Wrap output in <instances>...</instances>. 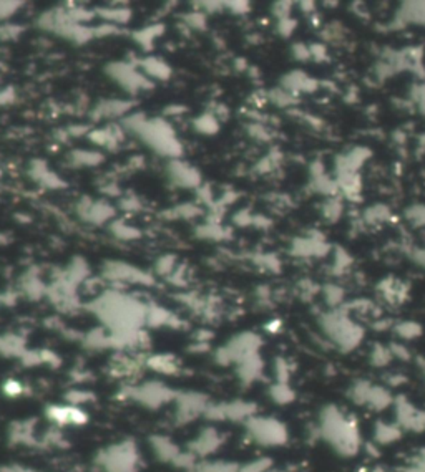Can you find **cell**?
I'll return each instance as SVG.
<instances>
[{
	"label": "cell",
	"mask_w": 425,
	"mask_h": 472,
	"mask_svg": "<svg viewBox=\"0 0 425 472\" xmlns=\"http://www.w3.org/2000/svg\"><path fill=\"white\" fill-rule=\"evenodd\" d=\"M317 433L337 454L356 456L361 449V433L351 416L344 414L336 406H326L319 418Z\"/></svg>",
	"instance_id": "obj_1"
},
{
	"label": "cell",
	"mask_w": 425,
	"mask_h": 472,
	"mask_svg": "<svg viewBox=\"0 0 425 472\" xmlns=\"http://www.w3.org/2000/svg\"><path fill=\"white\" fill-rule=\"evenodd\" d=\"M125 128L140 136L158 154L178 157L183 151L171 126L163 120H146L143 115H130L125 118Z\"/></svg>",
	"instance_id": "obj_2"
},
{
	"label": "cell",
	"mask_w": 425,
	"mask_h": 472,
	"mask_svg": "<svg viewBox=\"0 0 425 472\" xmlns=\"http://www.w3.org/2000/svg\"><path fill=\"white\" fill-rule=\"evenodd\" d=\"M324 333L337 345L342 352H351L364 338V330L359 327L346 310H332L321 318Z\"/></svg>",
	"instance_id": "obj_3"
},
{
	"label": "cell",
	"mask_w": 425,
	"mask_h": 472,
	"mask_svg": "<svg viewBox=\"0 0 425 472\" xmlns=\"http://www.w3.org/2000/svg\"><path fill=\"white\" fill-rule=\"evenodd\" d=\"M246 433L250 438L265 448H276L287 443V428L282 421L271 418V416L255 414L245 423Z\"/></svg>",
	"instance_id": "obj_4"
},
{
	"label": "cell",
	"mask_w": 425,
	"mask_h": 472,
	"mask_svg": "<svg viewBox=\"0 0 425 472\" xmlns=\"http://www.w3.org/2000/svg\"><path fill=\"white\" fill-rule=\"evenodd\" d=\"M138 463V449L130 441L116 444L100 456V464L103 466L105 472H136Z\"/></svg>",
	"instance_id": "obj_5"
},
{
	"label": "cell",
	"mask_w": 425,
	"mask_h": 472,
	"mask_svg": "<svg viewBox=\"0 0 425 472\" xmlns=\"http://www.w3.org/2000/svg\"><path fill=\"white\" fill-rule=\"evenodd\" d=\"M260 347H261V338L257 337V335L251 332L241 333L237 335V337L231 338L225 347L217 350L216 362L221 365L241 363L245 358L257 353Z\"/></svg>",
	"instance_id": "obj_6"
},
{
	"label": "cell",
	"mask_w": 425,
	"mask_h": 472,
	"mask_svg": "<svg viewBox=\"0 0 425 472\" xmlns=\"http://www.w3.org/2000/svg\"><path fill=\"white\" fill-rule=\"evenodd\" d=\"M351 399L356 404L367 406L372 411H384L394 404V396L386 388L369 382H357L351 387Z\"/></svg>",
	"instance_id": "obj_7"
},
{
	"label": "cell",
	"mask_w": 425,
	"mask_h": 472,
	"mask_svg": "<svg viewBox=\"0 0 425 472\" xmlns=\"http://www.w3.org/2000/svg\"><path fill=\"white\" fill-rule=\"evenodd\" d=\"M105 72L111 80H115L121 88L130 91V93H136V91L140 90L153 88V83H151L143 73H140L131 63L126 62L110 63L108 67L105 68Z\"/></svg>",
	"instance_id": "obj_8"
},
{
	"label": "cell",
	"mask_w": 425,
	"mask_h": 472,
	"mask_svg": "<svg viewBox=\"0 0 425 472\" xmlns=\"http://www.w3.org/2000/svg\"><path fill=\"white\" fill-rule=\"evenodd\" d=\"M130 398H133L148 408H160L171 399L176 398V394L168 387L161 383H146L138 388H133L130 392Z\"/></svg>",
	"instance_id": "obj_9"
},
{
	"label": "cell",
	"mask_w": 425,
	"mask_h": 472,
	"mask_svg": "<svg viewBox=\"0 0 425 472\" xmlns=\"http://www.w3.org/2000/svg\"><path fill=\"white\" fill-rule=\"evenodd\" d=\"M176 419L178 423L185 424L190 423L198 418V416L206 413V408H208V398L203 394L198 393H183V394H176Z\"/></svg>",
	"instance_id": "obj_10"
},
{
	"label": "cell",
	"mask_w": 425,
	"mask_h": 472,
	"mask_svg": "<svg viewBox=\"0 0 425 472\" xmlns=\"http://www.w3.org/2000/svg\"><path fill=\"white\" fill-rule=\"evenodd\" d=\"M396 409V423L402 431H425V411L417 409L406 398L394 399Z\"/></svg>",
	"instance_id": "obj_11"
},
{
	"label": "cell",
	"mask_w": 425,
	"mask_h": 472,
	"mask_svg": "<svg viewBox=\"0 0 425 472\" xmlns=\"http://www.w3.org/2000/svg\"><path fill=\"white\" fill-rule=\"evenodd\" d=\"M225 443V438L222 434L217 431L216 428H206L201 431V433L196 436V439L190 444V453L195 456H210L212 453H216L217 449L221 448V444Z\"/></svg>",
	"instance_id": "obj_12"
},
{
	"label": "cell",
	"mask_w": 425,
	"mask_h": 472,
	"mask_svg": "<svg viewBox=\"0 0 425 472\" xmlns=\"http://www.w3.org/2000/svg\"><path fill=\"white\" fill-rule=\"evenodd\" d=\"M106 277L111 278L115 282H130V283H143V285H150L153 283L148 273L138 271V268L126 266V263H110L106 268Z\"/></svg>",
	"instance_id": "obj_13"
},
{
	"label": "cell",
	"mask_w": 425,
	"mask_h": 472,
	"mask_svg": "<svg viewBox=\"0 0 425 472\" xmlns=\"http://www.w3.org/2000/svg\"><path fill=\"white\" fill-rule=\"evenodd\" d=\"M168 174L170 179L180 187H188V189H196L201 184V176L200 172L191 167L190 164L180 161H171L168 166Z\"/></svg>",
	"instance_id": "obj_14"
},
{
	"label": "cell",
	"mask_w": 425,
	"mask_h": 472,
	"mask_svg": "<svg viewBox=\"0 0 425 472\" xmlns=\"http://www.w3.org/2000/svg\"><path fill=\"white\" fill-rule=\"evenodd\" d=\"M151 446H153L155 454L158 456V459L165 461V463L176 464L181 458V454H183V451H180V448L173 441L163 438V436H156V438L151 439Z\"/></svg>",
	"instance_id": "obj_15"
},
{
	"label": "cell",
	"mask_w": 425,
	"mask_h": 472,
	"mask_svg": "<svg viewBox=\"0 0 425 472\" xmlns=\"http://www.w3.org/2000/svg\"><path fill=\"white\" fill-rule=\"evenodd\" d=\"M317 86H319L317 81L307 77L304 72H292L282 78L281 88L290 91L292 95L295 91H307V93H309V91L317 90Z\"/></svg>",
	"instance_id": "obj_16"
},
{
	"label": "cell",
	"mask_w": 425,
	"mask_h": 472,
	"mask_svg": "<svg viewBox=\"0 0 425 472\" xmlns=\"http://www.w3.org/2000/svg\"><path fill=\"white\" fill-rule=\"evenodd\" d=\"M261 372H262V362L257 353L251 355V357L242 360L241 363H237V374H240V378L245 383L255 382V379L261 377Z\"/></svg>",
	"instance_id": "obj_17"
},
{
	"label": "cell",
	"mask_w": 425,
	"mask_h": 472,
	"mask_svg": "<svg viewBox=\"0 0 425 472\" xmlns=\"http://www.w3.org/2000/svg\"><path fill=\"white\" fill-rule=\"evenodd\" d=\"M396 20L402 23H425V2L404 4L399 10Z\"/></svg>",
	"instance_id": "obj_18"
},
{
	"label": "cell",
	"mask_w": 425,
	"mask_h": 472,
	"mask_svg": "<svg viewBox=\"0 0 425 472\" xmlns=\"http://www.w3.org/2000/svg\"><path fill=\"white\" fill-rule=\"evenodd\" d=\"M401 436L402 429L399 428L397 423H384V421H381L374 428V441L377 444H392L401 439Z\"/></svg>",
	"instance_id": "obj_19"
},
{
	"label": "cell",
	"mask_w": 425,
	"mask_h": 472,
	"mask_svg": "<svg viewBox=\"0 0 425 472\" xmlns=\"http://www.w3.org/2000/svg\"><path fill=\"white\" fill-rule=\"evenodd\" d=\"M141 68L148 80H168L171 77V68L161 58H145L141 62Z\"/></svg>",
	"instance_id": "obj_20"
},
{
	"label": "cell",
	"mask_w": 425,
	"mask_h": 472,
	"mask_svg": "<svg viewBox=\"0 0 425 472\" xmlns=\"http://www.w3.org/2000/svg\"><path fill=\"white\" fill-rule=\"evenodd\" d=\"M146 365L155 372L163 374H175L178 373V363L175 362L173 357H166V355H156L146 360Z\"/></svg>",
	"instance_id": "obj_21"
},
{
	"label": "cell",
	"mask_w": 425,
	"mask_h": 472,
	"mask_svg": "<svg viewBox=\"0 0 425 472\" xmlns=\"http://www.w3.org/2000/svg\"><path fill=\"white\" fill-rule=\"evenodd\" d=\"M98 15H102L103 22L106 23H126L131 17V10L126 7H111L98 10Z\"/></svg>",
	"instance_id": "obj_22"
},
{
	"label": "cell",
	"mask_w": 425,
	"mask_h": 472,
	"mask_svg": "<svg viewBox=\"0 0 425 472\" xmlns=\"http://www.w3.org/2000/svg\"><path fill=\"white\" fill-rule=\"evenodd\" d=\"M130 108H131V103H126V101L108 100V101H103V103L98 106L97 111L100 113V116H106V118H110V116H121V115L128 113Z\"/></svg>",
	"instance_id": "obj_23"
},
{
	"label": "cell",
	"mask_w": 425,
	"mask_h": 472,
	"mask_svg": "<svg viewBox=\"0 0 425 472\" xmlns=\"http://www.w3.org/2000/svg\"><path fill=\"white\" fill-rule=\"evenodd\" d=\"M161 32H163V25H151V27H146L140 32L135 33V40L138 42L141 47L150 50L151 45H153L155 38L160 37Z\"/></svg>",
	"instance_id": "obj_24"
},
{
	"label": "cell",
	"mask_w": 425,
	"mask_h": 472,
	"mask_svg": "<svg viewBox=\"0 0 425 472\" xmlns=\"http://www.w3.org/2000/svg\"><path fill=\"white\" fill-rule=\"evenodd\" d=\"M195 130L200 131V133L203 135H215L217 133V130H220V123H217V120L215 118V115L211 113H203L198 118L195 120Z\"/></svg>",
	"instance_id": "obj_25"
},
{
	"label": "cell",
	"mask_w": 425,
	"mask_h": 472,
	"mask_svg": "<svg viewBox=\"0 0 425 472\" xmlns=\"http://www.w3.org/2000/svg\"><path fill=\"white\" fill-rule=\"evenodd\" d=\"M271 399L277 404H287L295 399V392L287 383H276L271 387Z\"/></svg>",
	"instance_id": "obj_26"
},
{
	"label": "cell",
	"mask_w": 425,
	"mask_h": 472,
	"mask_svg": "<svg viewBox=\"0 0 425 472\" xmlns=\"http://www.w3.org/2000/svg\"><path fill=\"white\" fill-rule=\"evenodd\" d=\"M394 330L402 340H414L422 333V327L416 322H402L396 325Z\"/></svg>",
	"instance_id": "obj_27"
},
{
	"label": "cell",
	"mask_w": 425,
	"mask_h": 472,
	"mask_svg": "<svg viewBox=\"0 0 425 472\" xmlns=\"http://www.w3.org/2000/svg\"><path fill=\"white\" fill-rule=\"evenodd\" d=\"M391 360H392L391 350L382 347V345H374L371 352V363L374 367H386L387 363H391Z\"/></svg>",
	"instance_id": "obj_28"
},
{
	"label": "cell",
	"mask_w": 425,
	"mask_h": 472,
	"mask_svg": "<svg viewBox=\"0 0 425 472\" xmlns=\"http://www.w3.org/2000/svg\"><path fill=\"white\" fill-rule=\"evenodd\" d=\"M322 214L329 222H336L342 214V202L336 199V197H331V199L324 204Z\"/></svg>",
	"instance_id": "obj_29"
},
{
	"label": "cell",
	"mask_w": 425,
	"mask_h": 472,
	"mask_svg": "<svg viewBox=\"0 0 425 472\" xmlns=\"http://www.w3.org/2000/svg\"><path fill=\"white\" fill-rule=\"evenodd\" d=\"M111 232L118 237V238H126V241H130V238H136L140 237V231L135 229V227H131L126 224V222H115V226L111 227Z\"/></svg>",
	"instance_id": "obj_30"
},
{
	"label": "cell",
	"mask_w": 425,
	"mask_h": 472,
	"mask_svg": "<svg viewBox=\"0 0 425 472\" xmlns=\"http://www.w3.org/2000/svg\"><path fill=\"white\" fill-rule=\"evenodd\" d=\"M73 156L78 164L83 166H95L103 161V156L100 153H95V151H75Z\"/></svg>",
	"instance_id": "obj_31"
},
{
	"label": "cell",
	"mask_w": 425,
	"mask_h": 472,
	"mask_svg": "<svg viewBox=\"0 0 425 472\" xmlns=\"http://www.w3.org/2000/svg\"><path fill=\"white\" fill-rule=\"evenodd\" d=\"M271 468H272L271 459L261 458V459L251 461V463L242 466V468H237L236 472H271Z\"/></svg>",
	"instance_id": "obj_32"
},
{
	"label": "cell",
	"mask_w": 425,
	"mask_h": 472,
	"mask_svg": "<svg viewBox=\"0 0 425 472\" xmlns=\"http://www.w3.org/2000/svg\"><path fill=\"white\" fill-rule=\"evenodd\" d=\"M222 232H225V231L221 229L220 224H216V222H208V224L200 227L198 236L203 237V238H215V241H220V238L225 237Z\"/></svg>",
	"instance_id": "obj_33"
},
{
	"label": "cell",
	"mask_w": 425,
	"mask_h": 472,
	"mask_svg": "<svg viewBox=\"0 0 425 472\" xmlns=\"http://www.w3.org/2000/svg\"><path fill=\"white\" fill-rule=\"evenodd\" d=\"M324 297H326V302L329 305L337 307L344 298V290L341 287L332 285L331 283V285H326V288H324Z\"/></svg>",
	"instance_id": "obj_34"
},
{
	"label": "cell",
	"mask_w": 425,
	"mask_h": 472,
	"mask_svg": "<svg viewBox=\"0 0 425 472\" xmlns=\"http://www.w3.org/2000/svg\"><path fill=\"white\" fill-rule=\"evenodd\" d=\"M175 268H176L175 256H163L161 258H158V262H156V272H158L160 276H171V273L175 272Z\"/></svg>",
	"instance_id": "obj_35"
},
{
	"label": "cell",
	"mask_w": 425,
	"mask_h": 472,
	"mask_svg": "<svg viewBox=\"0 0 425 472\" xmlns=\"http://www.w3.org/2000/svg\"><path fill=\"white\" fill-rule=\"evenodd\" d=\"M271 101H272V103H276L277 106H282V108H285V106H290L292 103H296L295 96H292L290 91H286L282 88H276L275 91H272Z\"/></svg>",
	"instance_id": "obj_36"
},
{
	"label": "cell",
	"mask_w": 425,
	"mask_h": 472,
	"mask_svg": "<svg viewBox=\"0 0 425 472\" xmlns=\"http://www.w3.org/2000/svg\"><path fill=\"white\" fill-rule=\"evenodd\" d=\"M275 377H276V383H287V378H290V368H287L286 360H282V358L276 360Z\"/></svg>",
	"instance_id": "obj_37"
},
{
	"label": "cell",
	"mask_w": 425,
	"mask_h": 472,
	"mask_svg": "<svg viewBox=\"0 0 425 472\" xmlns=\"http://www.w3.org/2000/svg\"><path fill=\"white\" fill-rule=\"evenodd\" d=\"M407 217L412 224L425 226V206H412L407 209Z\"/></svg>",
	"instance_id": "obj_38"
},
{
	"label": "cell",
	"mask_w": 425,
	"mask_h": 472,
	"mask_svg": "<svg viewBox=\"0 0 425 472\" xmlns=\"http://www.w3.org/2000/svg\"><path fill=\"white\" fill-rule=\"evenodd\" d=\"M185 22L195 30H205L206 28V17L200 12H193V14L185 15Z\"/></svg>",
	"instance_id": "obj_39"
},
{
	"label": "cell",
	"mask_w": 425,
	"mask_h": 472,
	"mask_svg": "<svg viewBox=\"0 0 425 472\" xmlns=\"http://www.w3.org/2000/svg\"><path fill=\"white\" fill-rule=\"evenodd\" d=\"M22 2H0V22L9 20L20 9Z\"/></svg>",
	"instance_id": "obj_40"
},
{
	"label": "cell",
	"mask_w": 425,
	"mask_h": 472,
	"mask_svg": "<svg viewBox=\"0 0 425 472\" xmlns=\"http://www.w3.org/2000/svg\"><path fill=\"white\" fill-rule=\"evenodd\" d=\"M389 216V211L386 206H374L367 211L366 219L369 222H377V221H384Z\"/></svg>",
	"instance_id": "obj_41"
},
{
	"label": "cell",
	"mask_w": 425,
	"mask_h": 472,
	"mask_svg": "<svg viewBox=\"0 0 425 472\" xmlns=\"http://www.w3.org/2000/svg\"><path fill=\"white\" fill-rule=\"evenodd\" d=\"M296 20H292V19H282L280 20V22H277V32H280L282 37H290V35L295 32V28H296Z\"/></svg>",
	"instance_id": "obj_42"
},
{
	"label": "cell",
	"mask_w": 425,
	"mask_h": 472,
	"mask_svg": "<svg viewBox=\"0 0 425 472\" xmlns=\"http://www.w3.org/2000/svg\"><path fill=\"white\" fill-rule=\"evenodd\" d=\"M391 350V355L392 358H399V360H411V352L406 348V345L402 343H394L389 347Z\"/></svg>",
	"instance_id": "obj_43"
},
{
	"label": "cell",
	"mask_w": 425,
	"mask_h": 472,
	"mask_svg": "<svg viewBox=\"0 0 425 472\" xmlns=\"http://www.w3.org/2000/svg\"><path fill=\"white\" fill-rule=\"evenodd\" d=\"M291 2H277L276 7L272 9V12L277 17V20H282V19H287L290 17V12H291Z\"/></svg>",
	"instance_id": "obj_44"
},
{
	"label": "cell",
	"mask_w": 425,
	"mask_h": 472,
	"mask_svg": "<svg viewBox=\"0 0 425 472\" xmlns=\"http://www.w3.org/2000/svg\"><path fill=\"white\" fill-rule=\"evenodd\" d=\"M292 53H295V57L297 60H301V62H306V60L311 58L309 47H306V45L302 43H296L295 47H292Z\"/></svg>",
	"instance_id": "obj_45"
},
{
	"label": "cell",
	"mask_w": 425,
	"mask_h": 472,
	"mask_svg": "<svg viewBox=\"0 0 425 472\" xmlns=\"http://www.w3.org/2000/svg\"><path fill=\"white\" fill-rule=\"evenodd\" d=\"M252 221H255V217L250 216V212L245 211V209L240 211L235 216V222L237 226H250V224H252Z\"/></svg>",
	"instance_id": "obj_46"
},
{
	"label": "cell",
	"mask_w": 425,
	"mask_h": 472,
	"mask_svg": "<svg viewBox=\"0 0 425 472\" xmlns=\"http://www.w3.org/2000/svg\"><path fill=\"white\" fill-rule=\"evenodd\" d=\"M5 393H7L9 396H19L20 393L24 392V388H22V384H20L19 382H14V379H10V382L5 383Z\"/></svg>",
	"instance_id": "obj_47"
},
{
	"label": "cell",
	"mask_w": 425,
	"mask_h": 472,
	"mask_svg": "<svg viewBox=\"0 0 425 472\" xmlns=\"http://www.w3.org/2000/svg\"><path fill=\"white\" fill-rule=\"evenodd\" d=\"M225 5H230V10L232 14L241 15V14L250 12V4L247 2H227Z\"/></svg>",
	"instance_id": "obj_48"
},
{
	"label": "cell",
	"mask_w": 425,
	"mask_h": 472,
	"mask_svg": "<svg viewBox=\"0 0 425 472\" xmlns=\"http://www.w3.org/2000/svg\"><path fill=\"white\" fill-rule=\"evenodd\" d=\"M309 52H311V57H314L316 60H324L327 57L326 47H324V45H311Z\"/></svg>",
	"instance_id": "obj_49"
},
{
	"label": "cell",
	"mask_w": 425,
	"mask_h": 472,
	"mask_svg": "<svg viewBox=\"0 0 425 472\" xmlns=\"http://www.w3.org/2000/svg\"><path fill=\"white\" fill-rule=\"evenodd\" d=\"M414 261H416L419 266L425 267V248H419V251L414 252Z\"/></svg>",
	"instance_id": "obj_50"
},
{
	"label": "cell",
	"mask_w": 425,
	"mask_h": 472,
	"mask_svg": "<svg viewBox=\"0 0 425 472\" xmlns=\"http://www.w3.org/2000/svg\"><path fill=\"white\" fill-rule=\"evenodd\" d=\"M281 327V322H277V320H275V322H270L267 323V330H270V332H276L277 328Z\"/></svg>",
	"instance_id": "obj_51"
},
{
	"label": "cell",
	"mask_w": 425,
	"mask_h": 472,
	"mask_svg": "<svg viewBox=\"0 0 425 472\" xmlns=\"http://www.w3.org/2000/svg\"><path fill=\"white\" fill-rule=\"evenodd\" d=\"M371 472H386L382 468H374Z\"/></svg>",
	"instance_id": "obj_52"
},
{
	"label": "cell",
	"mask_w": 425,
	"mask_h": 472,
	"mask_svg": "<svg viewBox=\"0 0 425 472\" xmlns=\"http://www.w3.org/2000/svg\"><path fill=\"white\" fill-rule=\"evenodd\" d=\"M422 369H424V373H425V362L422 363Z\"/></svg>",
	"instance_id": "obj_53"
}]
</instances>
